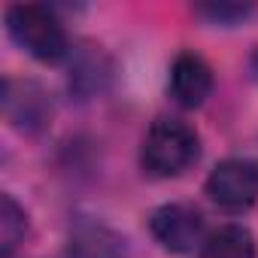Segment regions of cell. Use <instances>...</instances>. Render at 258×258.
<instances>
[{
  "label": "cell",
  "mask_w": 258,
  "mask_h": 258,
  "mask_svg": "<svg viewBox=\"0 0 258 258\" xmlns=\"http://www.w3.org/2000/svg\"><path fill=\"white\" fill-rule=\"evenodd\" d=\"M201 158V134L176 115H161L140 146V167L152 179H173L182 176Z\"/></svg>",
  "instance_id": "6da1fadb"
},
{
  "label": "cell",
  "mask_w": 258,
  "mask_h": 258,
  "mask_svg": "<svg viewBox=\"0 0 258 258\" xmlns=\"http://www.w3.org/2000/svg\"><path fill=\"white\" fill-rule=\"evenodd\" d=\"M4 22H7L13 43L40 64H58L73 52L67 31H64V22L58 19V13L52 7L13 4V7H7Z\"/></svg>",
  "instance_id": "7a4b0ae2"
},
{
  "label": "cell",
  "mask_w": 258,
  "mask_h": 258,
  "mask_svg": "<svg viewBox=\"0 0 258 258\" xmlns=\"http://www.w3.org/2000/svg\"><path fill=\"white\" fill-rule=\"evenodd\" d=\"M204 195L225 213H246L258 201V161L252 158H225L219 161L207 182Z\"/></svg>",
  "instance_id": "3957f363"
},
{
  "label": "cell",
  "mask_w": 258,
  "mask_h": 258,
  "mask_svg": "<svg viewBox=\"0 0 258 258\" xmlns=\"http://www.w3.org/2000/svg\"><path fill=\"white\" fill-rule=\"evenodd\" d=\"M149 234L155 237V243L164 252L185 255L204 243V216L191 204L170 201V204H161L158 210H152Z\"/></svg>",
  "instance_id": "277c9868"
},
{
  "label": "cell",
  "mask_w": 258,
  "mask_h": 258,
  "mask_svg": "<svg viewBox=\"0 0 258 258\" xmlns=\"http://www.w3.org/2000/svg\"><path fill=\"white\" fill-rule=\"evenodd\" d=\"M213 67L207 64L204 55L198 52H179L170 64V79H167V94L176 106L182 109H198L207 103V97L213 94Z\"/></svg>",
  "instance_id": "5b68a950"
},
{
  "label": "cell",
  "mask_w": 258,
  "mask_h": 258,
  "mask_svg": "<svg viewBox=\"0 0 258 258\" xmlns=\"http://www.w3.org/2000/svg\"><path fill=\"white\" fill-rule=\"evenodd\" d=\"M4 112L19 131L34 134L40 127H46V121L52 115V103L37 82L7 76L4 79Z\"/></svg>",
  "instance_id": "8992f818"
},
{
  "label": "cell",
  "mask_w": 258,
  "mask_h": 258,
  "mask_svg": "<svg viewBox=\"0 0 258 258\" xmlns=\"http://www.w3.org/2000/svg\"><path fill=\"white\" fill-rule=\"evenodd\" d=\"M64 258H124V237L100 219H76Z\"/></svg>",
  "instance_id": "52a82bcc"
},
{
  "label": "cell",
  "mask_w": 258,
  "mask_h": 258,
  "mask_svg": "<svg viewBox=\"0 0 258 258\" xmlns=\"http://www.w3.org/2000/svg\"><path fill=\"white\" fill-rule=\"evenodd\" d=\"M70 55H73V61H70V91L76 97H82V100L100 94L112 79L109 58L97 46H88V43H82Z\"/></svg>",
  "instance_id": "ba28073f"
},
{
  "label": "cell",
  "mask_w": 258,
  "mask_h": 258,
  "mask_svg": "<svg viewBox=\"0 0 258 258\" xmlns=\"http://www.w3.org/2000/svg\"><path fill=\"white\" fill-rule=\"evenodd\" d=\"M255 255H258V249H255L252 231L231 222L204 237L198 258H255Z\"/></svg>",
  "instance_id": "9c48e42d"
},
{
  "label": "cell",
  "mask_w": 258,
  "mask_h": 258,
  "mask_svg": "<svg viewBox=\"0 0 258 258\" xmlns=\"http://www.w3.org/2000/svg\"><path fill=\"white\" fill-rule=\"evenodd\" d=\"M28 234V213L25 207L7 191L0 198V258H13Z\"/></svg>",
  "instance_id": "30bf717a"
},
{
  "label": "cell",
  "mask_w": 258,
  "mask_h": 258,
  "mask_svg": "<svg viewBox=\"0 0 258 258\" xmlns=\"http://www.w3.org/2000/svg\"><path fill=\"white\" fill-rule=\"evenodd\" d=\"M195 16H201L204 22L210 25H222V28H234V25H243L246 19L255 16V7L252 4H231V0H213V4H198L195 7Z\"/></svg>",
  "instance_id": "8fae6325"
},
{
  "label": "cell",
  "mask_w": 258,
  "mask_h": 258,
  "mask_svg": "<svg viewBox=\"0 0 258 258\" xmlns=\"http://www.w3.org/2000/svg\"><path fill=\"white\" fill-rule=\"evenodd\" d=\"M249 73H252V79H258V49L249 55Z\"/></svg>",
  "instance_id": "7c38bea8"
}]
</instances>
